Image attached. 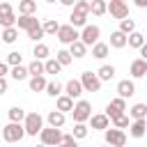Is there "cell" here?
Masks as SVG:
<instances>
[{"mask_svg":"<svg viewBox=\"0 0 147 147\" xmlns=\"http://www.w3.org/2000/svg\"><path fill=\"white\" fill-rule=\"evenodd\" d=\"M60 69H62V67L57 64L55 57H48V60L44 62V74H53V76H55V74H60Z\"/></svg>","mask_w":147,"mask_h":147,"instance_id":"cell-36","label":"cell"},{"mask_svg":"<svg viewBox=\"0 0 147 147\" xmlns=\"http://www.w3.org/2000/svg\"><path fill=\"white\" fill-rule=\"evenodd\" d=\"M60 2H62V5H64V7H74V5H76V2H74V0H60Z\"/></svg>","mask_w":147,"mask_h":147,"instance_id":"cell-50","label":"cell"},{"mask_svg":"<svg viewBox=\"0 0 147 147\" xmlns=\"http://www.w3.org/2000/svg\"><path fill=\"white\" fill-rule=\"evenodd\" d=\"M7 74H9V64L7 62H0V78H5Z\"/></svg>","mask_w":147,"mask_h":147,"instance_id":"cell-46","label":"cell"},{"mask_svg":"<svg viewBox=\"0 0 147 147\" xmlns=\"http://www.w3.org/2000/svg\"><path fill=\"white\" fill-rule=\"evenodd\" d=\"M90 124H92V129H96V131H106V129H110V119L101 113V115H92L90 117Z\"/></svg>","mask_w":147,"mask_h":147,"instance_id":"cell-17","label":"cell"},{"mask_svg":"<svg viewBox=\"0 0 147 147\" xmlns=\"http://www.w3.org/2000/svg\"><path fill=\"white\" fill-rule=\"evenodd\" d=\"M136 7H140V9H145V7H147V0H136Z\"/></svg>","mask_w":147,"mask_h":147,"instance_id":"cell-49","label":"cell"},{"mask_svg":"<svg viewBox=\"0 0 147 147\" xmlns=\"http://www.w3.org/2000/svg\"><path fill=\"white\" fill-rule=\"evenodd\" d=\"M80 94H83V85H80V80L71 78V80L64 85V96H69V99L74 101V99H80Z\"/></svg>","mask_w":147,"mask_h":147,"instance_id":"cell-12","label":"cell"},{"mask_svg":"<svg viewBox=\"0 0 147 147\" xmlns=\"http://www.w3.org/2000/svg\"><path fill=\"white\" fill-rule=\"evenodd\" d=\"M140 60H145V62H147V44L140 48Z\"/></svg>","mask_w":147,"mask_h":147,"instance_id":"cell-48","label":"cell"},{"mask_svg":"<svg viewBox=\"0 0 147 147\" xmlns=\"http://www.w3.org/2000/svg\"><path fill=\"white\" fill-rule=\"evenodd\" d=\"M7 92V78H0V96Z\"/></svg>","mask_w":147,"mask_h":147,"instance_id":"cell-47","label":"cell"},{"mask_svg":"<svg viewBox=\"0 0 147 147\" xmlns=\"http://www.w3.org/2000/svg\"><path fill=\"white\" fill-rule=\"evenodd\" d=\"M7 115H9V122H14V124H23V119H25V115H28V113H25L21 106H11Z\"/></svg>","mask_w":147,"mask_h":147,"instance_id":"cell-20","label":"cell"},{"mask_svg":"<svg viewBox=\"0 0 147 147\" xmlns=\"http://www.w3.org/2000/svg\"><path fill=\"white\" fill-rule=\"evenodd\" d=\"M71 115H74V122H76V124H85V122L92 117V106H90V101H85V99H78V101L74 103V110H71Z\"/></svg>","mask_w":147,"mask_h":147,"instance_id":"cell-3","label":"cell"},{"mask_svg":"<svg viewBox=\"0 0 147 147\" xmlns=\"http://www.w3.org/2000/svg\"><path fill=\"white\" fill-rule=\"evenodd\" d=\"M55 106H57L55 110H60L62 115H64V113H71V110H74V101H71L69 96H64V94H62V96H57Z\"/></svg>","mask_w":147,"mask_h":147,"instance_id":"cell-23","label":"cell"},{"mask_svg":"<svg viewBox=\"0 0 147 147\" xmlns=\"http://www.w3.org/2000/svg\"><path fill=\"white\" fill-rule=\"evenodd\" d=\"M7 14H14L11 5L9 2H0V16H7Z\"/></svg>","mask_w":147,"mask_h":147,"instance_id":"cell-45","label":"cell"},{"mask_svg":"<svg viewBox=\"0 0 147 147\" xmlns=\"http://www.w3.org/2000/svg\"><path fill=\"white\" fill-rule=\"evenodd\" d=\"M106 11H108V2H106V0H92V2H90V14L103 16Z\"/></svg>","mask_w":147,"mask_h":147,"instance_id":"cell-21","label":"cell"},{"mask_svg":"<svg viewBox=\"0 0 147 147\" xmlns=\"http://www.w3.org/2000/svg\"><path fill=\"white\" fill-rule=\"evenodd\" d=\"M117 94H119V99H124V101H126L129 96H133V94H136L133 80H129V78H126V80H119V83H117Z\"/></svg>","mask_w":147,"mask_h":147,"instance_id":"cell-13","label":"cell"},{"mask_svg":"<svg viewBox=\"0 0 147 147\" xmlns=\"http://www.w3.org/2000/svg\"><path fill=\"white\" fill-rule=\"evenodd\" d=\"M99 34H101V28L99 25H85L83 30H80V41L85 44V46H94L96 41H99Z\"/></svg>","mask_w":147,"mask_h":147,"instance_id":"cell-8","label":"cell"},{"mask_svg":"<svg viewBox=\"0 0 147 147\" xmlns=\"http://www.w3.org/2000/svg\"><path fill=\"white\" fill-rule=\"evenodd\" d=\"M28 37L34 41V44H39V39L44 37V30H41V23H37V25H32L30 30H28Z\"/></svg>","mask_w":147,"mask_h":147,"instance_id":"cell-39","label":"cell"},{"mask_svg":"<svg viewBox=\"0 0 147 147\" xmlns=\"http://www.w3.org/2000/svg\"><path fill=\"white\" fill-rule=\"evenodd\" d=\"M113 76H115V67H113V64H101L99 71H96V78H99L101 83H103V80H110Z\"/></svg>","mask_w":147,"mask_h":147,"instance_id":"cell-27","label":"cell"},{"mask_svg":"<svg viewBox=\"0 0 147 147\" xmlns=\"http://www.w3.org/2000/svg\"><path fill=\"white\" fill-rule=\"evenodd\" d=\"M145 44H147V34H145Z\"/></svg>","mask_w":147,"mask_h":147,"instance_id":"cell-52","label":"cell"},{"mask_svg":"<svg viewBox=\"0 0 147 147\" xmlns=\"http://www.w3.org/2000/svg\"><path fill=\"white\" fill-rule=\"evenodd\" d=\"M23 136H25L23 124H14V122H9L7 126H2V140H5V142H18Z\"/></svg>","mask_w":147,"mask_h":147,"instance_id":"cell-4","label":"cell"},{"mask_svg":"<svg viewBox=\"0 0 147 147\" xmlns=\"http://www.w3.org/2000/svg\"><path fill=\"white\" fill-rule=\"evenodd\" d=\"M126 44L131 46V48H142L145 46V34H140V32H131L129 37H126Z\"/></svg>","mask_w":147,"mask_h":147,"instance_id":"cell-25","label":"cell"},{"mask_svg":"<svg viewBox=\"0 0 147 147\" xmlns=\"http://www.w3.org/2000/svg\"><path fill=\"white\" fill-rule=\"evenodd\" d=\"M57 39H60V44L71 46V44H76V41L80 39V32L67 23V25H60V30H57Z\"/></svg>","mask_w":147,"mask_h":147,"instance_id":"cell-7","label":"cell"},{"mask_svg":"<svg viewBox=\"0 0 147 147\" xmlns=\"http://www.w3.org/2000/svg\"><path fill=\"white\" fill-rule=\"evenodd\" d=\"M0 39H2L5 44H14V41L18 39V30H16V28H7V30L0 32Z\"/></svg>","mask_w":147,"mask_h":147,"instance_id":"cell-32","label":"cell"},{"mask_svg":"<svg viewBox=\"0 0 147 147\" xmlns=\"http://www.w3.org/2000/svg\"><path fill=\"white\" fill-rule=\"evenodd\" d=\"M108 51H110V46H108V44H103V41H96V44L92 46V57H96V60H103V57L108 55Z\"/></svg>","mask_w":147,"mask_h":147,"instance_id":"cell-26","label":"cell"},{"mask_svg":"<svg viewBox=\"0 0 147 147\" xmlns=\"http://www.w3.org/2000/svg\"><path fill=\"white\" fill-rule=\"evenodd\" d=\"M0 41H2V39H0Z\"/></svg>","mask_w":147,"mask_h":147,"instance_id":"cell-54","label":"cell"},{"mask_svg":"<svg viewBox=\"0 0 147 147\" xmlns=\"http://www.w3.org/2000/svg\"><path fill=\"white\" fill-rule=\"evenodd\" d=\"M62 90H64V87H62V83H57V80H48V83H46V94H48V96H55V99H57V96H62Z\"/></svg>","mask_w":147,"mask_h":147,"instance_id":"cell-28","label":"cell"},{"mask_svg":"<svg viewBox=\"0 0 147 147\" xmlns=\"http://www.w3.org/2000/svg\"><path fill=\"white\" fill-rule=\"evenodd\" d=\"M110 122H113V129H119V131H122V129H129V124H131V122H129V115H119V117H115V119H110Z\"/></svg>","mask_w":147,"mask_h":147,"instance_id":"cell-40","label":"cell"},{"mask_svg":"<svg viewBox=\"0 0 147 147\" xmlns=\"http://www.w3.org/2000/svg\"><path fill=\"white\" fill-rule=\"evenodd\" d=\"M119 32L122 34H131V32H136V21L133 18H124V21H119Z\"/></svg>","mask_w":147,"mask_h":147,"instance_id":"cell-35","label":"cell"},{"mask_svg":"<svg viewBox=\"0 0 147 147\" xmlns=\"http://www.w3.org/2000/svg\"><path fill=\"white\" fill-rule=\"evenodd\" d=\"M76 140H83L85 136H87V126L85 124H74V133H71Z\"/></svg>","mask_w":147,"mask_h":147,"instance_id":"cell-42","label":"cell"},{"mask_svg":"<svg viewBox=\"0 0 147 147\" xmlns=\"http://www.w3.org/2000/svg\"><path fill=\"white\" fill-rule=\"evenodd\" d=\"M34 147H46V145H41V142H39V145H34Z\"/></svg>","mask_w":147,"mask_h":147,"instance_id":"cell-51","label":"cell"},{"mask_svg":"<svg viewBox=\"0 0 147 147\" xmlns=\"http://www.w3.org/2000/svg\"><path fill=\"white\" fill-rule=\"evenodd\" d=\"M129 74L133 76V78H142V76H147V62L145 60H133L131 62V67H129Z\"/></svg>","mask_w":147,"mask_h":147,"instance_id":"cell-14","label":"cell"},{"mask_svg":"<svg viewBox=\"0 0 147 147\" xmlns=\"http://www.w3.org/2000/svg\"><path fill=\"white\" fill-rule=\"evenodd\" d=\"M129 133H131L133 138H142V136L147 133V119H136V122H131V124H129Z\"/></svg>","mask_w":147,"mask_h":147,"instance_id":"cell-16","label":"cell"},{"mask_svg":"<svg viewBox=\"0 0 147 147\" xmlns=\"http://www.w3.org/2000/svg\"><path fill=\"white\" fill-rule=\"evenodd\" d=\"M0 138H2V133H0Z\"/></svg>","mask_w":147,"mask_h":147,"instance_id":"cell-53","label":"cell"},{"mask_svg":"<svg viewBox=\"0 0 147 147\" xmlns=\"http://www.w3.org/2000/svg\"><path fill=\"white\" fill-rule=\"evenodd\" d=\"M46 83H48V80H46L44 76H37V78H30L28 85H30L32 92H44V90H46Z\"/></svg>","mask_w":147,"mask_h":147,"instance_id":"cell-33","label":"cell"},{"mask_svg":"<svg viewBox=\"0 0 147 147\" xmlns=\"http://www.w3.org/2000/svg\"><path fill=\"white\" fill-rule=\"evenodd\" d=\"M60 147H78V140L69 133V136H62V142H60Z\"/></svg>","mask_w":147,"mask_h":147,"instance_id":"cell-44","label":"cell"},{"mask_svg":"<svg viewBox=\"0 0 147 147\" xmlns=\"http://www.w3.org/2000/svg\"><path fill=\"white\" fill-rule=\"evenodd\" d=\"M108 11H110L113 18H119V21L129 18V5L124 0H110L108 2Z\"/></svg>","mask_w":147,"mask_h":147,"instance_id":"cell-10","label":"cell"},{"mask_svg":"<svg viewBox=\"0 0 147 147\" xmlns=\"http://www.w3.org/2000/svg\"><path fill=\"white\" fill-rule=\"evenodd\" d=\"M87 16H90V2L87 0H78L76 5H74V11H71V16H69V25L71 28H85L87 25Z\"/></svg>","mask_w":147,"mask_h":147,"instance_id":"cell-1","label":"cell"},{"mask_svg":"<svg viewBox=\"0 0 147 147\" xmlns=\"http://www.w3.org/2000/svg\"><path fill=\"white\" fill-rule=\"evenodd\" d=\"M28 76H32V78H37V76H44V62H39V60H32V62L28 64Z\"/></svg>","mask_w":147,"mask_h":147,"instance_id":"cell-31","label":"cell"},{"mask_svg":"<svg viewBox=\"0 0 147 147\" xmlns=\"http://www.w3.org/2000/svg\"><path fill=\"white\" fill-rule=\"evenodd\" d=\"M11 78L14 80H25L28 78V67H23V64H18V67H11Z\"/></svg>","mask_w":147,"mask_h":147,"instance_id":"cell-38","label":"cell"},{"mask_svg":"<svg viewBox=\"0 0 147 147\" xmlns=\"http://www.w3.org/2000/svg\"><path fill=\"white\" fill-rule=\"evenodd\" d=\"M64 119H67V117H64L60 110H51V113L46 115V122H48L51 129H62V126H64Z\"/></svg>","mask_w":147,"mask_h":147,"instance_id":"cell-15","label":"cell"},{"mask_svg":"<svg viewBox=\"0 0 147 147\" xmlns=\"http://www.w3.org/2000/svg\"><path fill=\"white\" fill-rule=\"evenodd\" d=\"M129 115L133 117V122L136 119H147V106L145 103H136V106L129 108Z\"/></svg>","mask_w":147,"mask_h":147,"instance_id":"cell-24","label":"cell"},{"mask_svg":"<svg viewBox=\"0 0 147 147\" xmlns=\"http://www.w3.org/2000/svg\"><path fill=\"white\" fill-rule=\"evenodd\" d=\"M55 60H57V64L60 67H67V64H71V55H69V51H64V48H60L57 53H55Z\"/></svg>","mask_w":147,"mask_h":147,"instance_id":"cell-37","label":"cell"},{"mask_svg":"<svg viewBox=\"0 0 147 147\" xmlns=\"http://www.w3.org/2000/svg\"><path fill=\"white\" fill-rule=\"evenodd\" d=\"M0 25H2V30H7V28H16V16H14V14L0 16Z\"/></svg>","mask_w":147,"mask_h":147,"instance_id":"cell-41","label":"cell"},{"mask_svg":"<svg viewBox=\"0 0 147 147\" xmlns=\"http://www.w3.org/2000/svg\"><path fill=\"white\" fill-rule=\"evenodd\" d=\"M7 64H9V67H18V64H21V53H18V51L7 53Z\"/></svg>","mask_w":147,"mask_h":147,"instance_id":"cell-43","label":"cell"},{"mask_svg":"<svg viewBox=\"0 0 147 147\" xmlns=\"http://www.w3.org/2000/svg\"><path fill=\"white\" fill-rule=\"evenodd\" d=\"M39 140H41V145H46V147H60V142H62V131L60 129H41V133H39Z\"/></svg>","mask_w":147,"mask_h":147,"instance_id":"cell-5","label":"cell"},{"mask_svg":"<svg viewBox=\"0 0 147 147\" xmlns=\"http://www.w3.org/2000/svg\"><path fill=\"white\" fill-rule=\"evenodd\" d=\"M106 147H108V145H106Z\"/></svg>","mask_w":147,"mask_h":147,"instance_id":"cell-55","label":"cell"},{"mask_svg":"<svg viewBox=\"0 0 147 147\" xmlns=\"http://www.w3.org/2000/svg\"><path fill=\"white\" fill-rule=\"evenodd\" d=\"M32 55H34V60H39V62H41V60L46 62V60H48V55H51V48H48L46 44H41V41H39V44H34Z\"/></svg>","mask_w":147,"mask_h":147,"instance_id":"cell-22","label":"cell"},{"mask_svg":"<svg viewBox=\"0 0 147 147\" xmlns=\"http://www.w3.org/2000/svg\"><path fill=\"white\" fill-rule=\"evenodd\" d=\"M103 138H106L108 147H124L126 145V133L119 131V129H113V126L103 131Z\"/></svg>","mask_w":147,"mask_h":147,"instance_id":"cell-6","label":"cell"},{"mask_svg":"<svg viewBox=\"0 0 147 147\" xmlns=\"http://www.w3.org/2000/svg\"><path fill=\"white\" fill-rule=\"evenodd\" d=\"M124 110H126V101L117 96V99H113V101L106 106V113H103V115H106L108 119H115V117L124 115Z\"/></svg>","mask_w":147,"mask_h":147,"instance_id":"cell-11","label":"cell"},{"mask_svg":"<svg viewBox=\"0 0 147 147\" xmlns=\"http://www.w3.org/2000/svg\"><path fill=\"white\" fill-rule=\"evenodd\" d=\"M18 11H21V16H34L37 2H34V0H21V2H18Z\"/></svg>","mask_w":147,"mask_h":147,"instance_id":"cell-18","label":"cell"},{"mask_svg":"<svg viewBox=\"0 0 147 147\" xmlns=\"http://www.w3.org/2000/svg\"><path fill=\"white\" fill-rule=\"evenodd\" d=\"M37 23H39V21H37V16H18V18H16V25H18V28H23L25 32H28L32 25H37Z\"/></svg>","mask_w":147,"mask_h":147,"instance_id":"cell-29","label":"cell"},{"mask_svg":"<svg viewBox=\"0 0 147 147\" xmlns=\"http://www.w3.org/2000/svg\"><path fill=\"white\" fill-rule=\"evenodd\" d=\"M41 30H44V34H57L60 23H57V21H53V18H48V21H44V23H41Z\"/></svg>","mask_w":147,"mask_h":147,"instance_id":"cell-34","label":"cell"},{"mask_svg":"<svg viewBox=\"0 0 147 147\" xmlns=\"http://www.w3.org/2000/svg\"><path fill=\"white\" fill-rule=\"evenodd\" d=\"M110 46H113V48H124V46H126V34H122L119 30H115V32L110 34Z\"/></svg>","mask_w":147,"mask_h":147,"instance_id":"cell-30","label":"cell"},{"mask_svg":"<svg viewBox=\"0 0 147 147\" xmlns=\"http://www.w3.org/2000/svg\"><path fill=\"white\" fill-rule=\"evenodd\" d=\"M69 55H71V57H76V60H80V57H85V55H87V46L78 39L76 44H71V46H69Z\"/></svg>","mask_w":147,"mask_h":147,"instance_id":"cell-19","label":"cell"},{"mask_svg":"<svg viewBox=\"0 0 147 147\" xmlns=\"http://www.w3.org/2000/svg\"><path fill=\"white\" fill-rule=\"evenodd\" d=\"M80 85H83V92H99L101 90V80L92 71H83L80 74Z\"/></svg>","mask_w":147,"mask_h":147,"instance_id":"cell-9","label":"cell"},{"mask_svg":"<svg viewBox=\"0 0 147 147\" xmlns=\"http://www.w3.org/2000/svg\"><path fill=\"white\" fill-rule=\"evenodd\" d=\"M23 129H25V136H39L44 129V117L39 113H28L23 119Z\"/></svg>","mask_w":147,"mask_h":147,"instance_id":"cell-2","label":"cell"}]
</instances>
